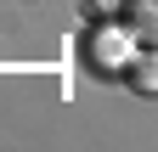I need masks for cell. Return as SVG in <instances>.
Masks as SVG:
<instances>
[{"mask_svg":"<svg viewBox=\"0 0 158 152\" xmlns=\"http://www.w3.org/2000/svg\"><path fill=\"white\" fill-rule=\"evenodd\" d=\"M90 45H96V51H90V56H96V68H107V73H113V68L124 73V68L135 62V51H141V40L130 34L124 17H118L113 28H96V40H90Z\"/></svg>","mask_w":158,"mask_h":152,"instance_id":"cell-1","label":"cell"},{"mask_svg":"<svg viewBox=\"0 0 158 152\" xmlns=\"http://www.w3.org/2000/svg\"><path fill=\"white\" fill-rule=\"evenodd\" d=\"M118 17L130 23V34H135L141 45H158V0H124Z\"/></svg>","mask_w":158,"mask_h":152,"instance_id":"cell-2","label":"cell"},{"mask_svg":"<svg viewBox=\"0 0 158 152\" xmlns=\"http://www.w3.org/2000/svg\"><path fill=\"white\" fill-rule=\"evenodd\" d=\"M124 85L135 96H158V45H141L135 51V62L124 68Z\"/></svg>","mask_w":158,"mask_h":152,"instance_id":"cell-3","label":"cell"}]
</instances>
